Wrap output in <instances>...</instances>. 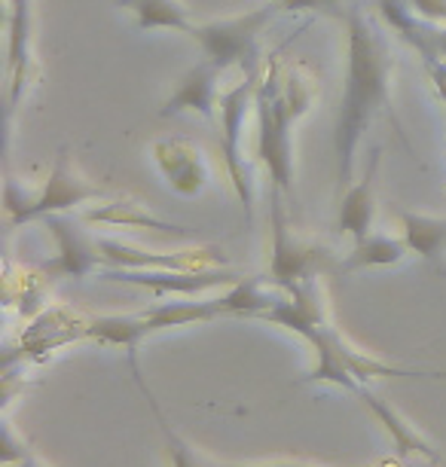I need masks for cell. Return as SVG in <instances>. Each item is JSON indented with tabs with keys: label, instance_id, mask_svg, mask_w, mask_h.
Here are the masks:
<instances>
[{
	"label": "cell",
	"instance_id": "obj_1",
	"mask_svg": "<svg viewBox=\"0 0 446 467\" xmlns=\"http://www.w3.org/2000/svg\"><path fill=\"white\" fill-rule=\"evenodd\" d=\"M346 25H348L346 83H343V95H339V110L334 126L339 183L352 181L358 140H361L367 126H370L373 113L379 108L391 113V92H389L391 61L386 56V49L376 40V34L367 25V16L361 10H348Z\"/></svg>",
	"mask_w": 446,
	"mask_h": 467
},
{
	"label": "cell",
	"instance_id": "obj_2",
	"mask_svg": "<svg viewBox=\"0 0 446 467\" xmlns=\"http://www.w3.org/2000/svg\"><path fill=\"white\" fill-rule=\"evenodd\" d=\"M294 40V37H291ZM287 40V43H291ZM287 43L269 52L260 70L254 110H257V156L269 174V187L278 192H291L294 181V122L306 117L312 108V83L303 70H285Z\"/></svg>",
	"mask_w": 446,
	"mask_h": 467
},
{
	"label": "cell",
	"instance_id": "obj_3",
	"mask_svg": "<svg viewBox=\"0 0 446 467\" xmlns=\"http://www.w3.org/2000/svg\"><path fill=\"white\" fill-rule=\"evenodd\" d=\"M278 296L266 294L257 278H242L239 285L223 290L221 296L193 299V303H160L141 315H99L86 324V339L101 342V346H117L129 351V360H135L138 342L153 337L160 330L187 327V324H208L226 315H248L260 318Z\"/></svg>",
	"mask_w": 446,
	"mask_h": 467
},
{
	"label": "cell",
	"instance_id": "obj_4",
	"mask_svg": "<svg viewBox=\"0 0 446 467\" xmlns=\"http://www.w3.org/2000/svg\"><path fill=\"white\" fill-rule=\"evenodd\" d=\"M101 199H108V190L92 187L83 178H77L71 160H67V147H61L40 196L19 199V187L13 181L6 183V217H10V226H22L31 223V220H47L49 214H71V211L83 208L86 202H101Z\"/></svg>",
	"mask_w": 446,
	"mask_h": 467
},
{
	"label": "cell",
	"instance_id": "obj_5",
	"mask_svg": "<svg viewBox=\"0 0 446 467\" xmlns=\"http://www.w3.org/2000/svg\"><path fill=\"white\" fill-rule=\"evenodd\" d=\"M244 77L233 89L221 95V131H223V162L230 171V183L244 208V220H254V190L248 181V169H244V153H242V135H244V119H248V108L254 104V92H257L260 67L257 56L244 61Z\"/></svg>",
	"mask_w": 446,
	"mask_h": 467
},
{
	"label": "cell",
	"instance_id": "obj_6",
	"mask_svg": "<svg viewBox=\"0 0 446 467\" xmlns=\"http://www.w3.org/2000/svg\"><path fill=\"white\" fill-rule=\"evenodd\" d=\"M275 10H278L275 4H266L244 16H235V19L193 25L187 37H193L199 43V49L205 52L208 61H214L221 70H230L233 65H244L248 58L257 56L254 47H257L260 31L273 22Z\"/></svg>",
	"mask_w": 446,
	"mask_h": 467
},
{
	"label": "cell",
	"instance_id": "obj_7",
	"mask_svg": "<svg viewBox=\"0 0 446 467\" xmlns=\"http://www.w3.org/2000/svg\"><path fill=\"white\" fill-rule=\"evenodd\" d=\"M285 192L273 190L269 196V223H273V257H269V285L285 290L291 285H303L312 281L318 272L325 251L309 248V244L296 242L291 226H287V214L282 205Z\"/></svg>",
	"mask_w": 446,
	"mask_h": 467
},
{
	"label": "cell",
	"instance_id": "obj_8",
	"mask_svg": "<svg viewBox=\"0 0 446 467\" xmlns=\"http://www.w3.org/2000/svg\"><path fill=\"white\" fill-rule=\"evenodd\" d=\"M101 281H119V285L150 287L160 296H199L205 290H230L239 285L242 275H235L226 266L217 269H99Z\"/></svg>",
	"mask_w": 446,
	"mask_h": 467
},
{
	"label": "cell",
	"instance_id": "obj_9",
	"mask_svg": "<svg viewBox=\"0 0 446 467\" xmlns=\"http://www.w3.org/2000/svg\"><path fill=\"white\" fill-rule=\"evenodd\" d=\"M101 269H217L230 266V257L221 248H190V251H141L117 239H95Z\"/></svg>",
	"mask_w": 446,
	"mask_h": 467
},
{
	"label": "cell",
	"instance_id": "obj_10",
	"mask_svg": "<svg viewBox=\"0 0 446 467\" xmlns=\"http://www.w3.org/2000/svg\"><path fill=\"white\" fill-rule=\"evenodd\" d=\"M47 229L52 239H56L58 251H56V257L40 266V275L83 281V278H89L92 272L101 269V257H99V251H95V242L86 239L67 214H49Z\"/></svg>",
	"mask_w": 446,
	"mask_h": 467
},
{
	"label": "cell",
	"instance_id": "obj_11",
	"mask_svg": "<svg viewBox=\"0 0 446 467\" xmlns=\"http://www.w3.org/2000/svg\"><path fill=\"white\" fill-rule=\"evenodd\" d=\"M153 162L162 181L178 196H199L208 187V165L205 156L193 140L187 138H160L150 147Z\"/></svg>",
	"mask_w": 446,
	"mask_h": 467
},
{
	"label": "cell",
	"instance_id": "obj_12",
	"mask_svg": "<svg viewBox=\"0 0 446 467\" xmlns=\"http://www.w3.org/2000/svg\"><path fill=\"white\" fill-rule=\"evenodd\" d=\"M86 324H89V318H83V315H77L74 308L65 306L40 312L31 321V327L22 333V358L43 360L52 351L71 346L77 339H86Z\"/></svg>",
	"mask_w": 446,
	"mask_h": 467
},
{
	"label": "cell",
	"instance_id": "obj_13",
	"mask_svg": "<svg viewBox=\"0 0 446 467\" xmlns=\"http://www.w3.org/2000/svg\"><path fill=\"white\" fill-rule=\"evenodd\" d=\"M223 70L214 61L202 58L196 67H190L187 74L178 80L169 99L162 101L160 117H178V113H199L205 119H214L217 108V83H221Z\"/></svg>",
	"mask_w": 446,
	"mask_h": 467
},
{
	"label": "cell",
	"instance_id": "obj_14",
	"mask_svg": "<svg viewBox=\"0 0 446 467\" xmlns=\"http://www.w3.org/2000/svg\"><path fill=\"white\" fill-rule=\"evenodd\" d=\"M6 80H10V113L19 108L25 86L31 80V0H6Z\"/></svg>",
	"mask_w": 446,
	"mask_h": 467
},
{
	"label": "cell",
	"instance_id": "obj_15",
	"mask_svg": "<svg viewBox=\"0 0 446 467\" xmlns=\"http://www.w3.org/2000/svg\"><path fill=\"white\" fill-rule=\"evenodd\" d=\"M83 220L89 226H119V229H153L162 235H178V239H193V229L187 226H174L169 220L156 217L153 211H147L144 205H138L132 199H108L104 205H95L89 211H83Z\"/></svg>",
	"mask_w": 446,
	"mask_h": 467
},
{
	"label": "cell",
	"instance_id": "obj_16",
	"mask_svg": "<svg viewBox=\"0 0 446 467\" xmlns=\"http://www.w3.org/2000/svg\"><path fill=\"white\" fill-rule=\"evenodd\" d=\"M358 398H361V403L367 410L373 412V419L379 421L382 425V431L391 437V446H395V452L400 455V458H407V455H419V458H425V462H431L434 467H446V458L437 452V449L428 443V440L419 434L416 428H410L404 419L398 416L395 410L389 407V403H382L376 394L370 391V388H358Z\"/></svg>",
	"mask_w": 446,
	"mask_h": 467
},
{
	"label": "cell",
	"instance_id": "obj_17",
	"mask_svg": "<svg viewBox=\"0 0 446 467\" xmlns=\"http://www.w3.org/2000/svg\"><path fill=\"white\" fill-rule=\"evenodd\" d=\"M379 150L373 153L370 160V169L355 187L346 190L343 196V205H339V217H337V226L339 233H346L352 242H361L370 235L373 229V214H376V205H373V190H376V169H379Z\"/></svg>",
	"mask_w": 446,
	"mask_h": 467
},
{
	"label": "cell",
	"instance_id": "obj_18",
	"mask_svg": "<svg viewBox=\"0 0 446 467\" xmlns=\"http://www.w3.org/2000/svg\"><path fill=\"white\" fill-rule=\"evenodd\" d=\"M400 226H404V242L410 254L428 263H441L446 254V217H425L413 211H400Z\"/></svg>",
	"mask_w": 446,
	"mask_h": 467
},
{
	"label": "cell",
	"instance_id": "obj_19",
	"mask_svg": "<svg viewBox=\"0 0 446 467\" xmlns=\"http://www.w3.org/2000/svg\"><path fill=\"white\" fill-rule=\"evenodd\" d=\"M410 254L404 239H391V235H367V239L355 242L352 254L339 263V272H364V269H382V266H398Z\"/></svg>",
	"mask_w": 446,
	"mask_h": 467
},
{
	"label": "cell",
	"instance_id": "obj_20",
	"mask_svg": "<svg viewBox=\"0 0 446 467\" xmlns=\"http://www.w3.org/2000/svg\"><path fill=\"white\" fill-rule=\"evenodd\" d=\"M119 10H129L135 16V25L141 31L165 28V31H178L190 34L193 22L187 19V10L178 0H117Z\"/></svg>",
	"mask_w": 446,
	"mask_h": 467
},
{
	"label": "cell",
	"instance_id": "obj_21",
	"mask_svg": "<svg viewBox=\"0 0 446 467\" xmlns=\"http://www.w3.org/2000/svg\"><path fill=\"white\" fill-rule=\"evenodd\" d=\"M379 6V16L386 19L391 28H395L400 37H404L410 47H413L419 56L425 61H431V37H434V28H425L419 25V16L410 10L407 0H376Z\"/></svg>",
	"mask_w": 446,
	"mask_h": 467
},
{
	"label": "cell",
	"instance_id": "obj_22",
	"mask_svg": "<svg viewBox=\"0 0 446 467\" xmlns=\"http://www.w3.org/2000/svg\"><path fill=\"white\" fill-rule=\"evenodd\" d=\"M422 22H431L437 28H446V0H407Z\"/></svg>",
	"mask_w": 446,
	"mask_h": 467
},
{
	"label": "cell",
	"instance_id": "obj_23",
	"mask_svg": "<svg viewBox=\"0 0 446 467\" xmlns=\"http://www.w3.org/2000/svg\"><path fill=\"white\" fill-rule=\"evenodd\" d=\"M278 10H315V13H330L337 0H273Z\"/></svg>",
	"mask_w": 446,
	"mask_h": 467
},
{
	"label": "cell",
	"instance_id": "obj_24",
	"mask_svg": "<svg viewBox=\"0 0 446 467\" xmlns=\"http://www.w3.org/2000/svg\"><path fill=\"white\" fill-rule=\"evenodd\" d=\"M434 61L446 65V28H434V37H431V61H428V65H434Z\"/></svg>",
	"mask_w": 446,
	"mask_h": 467
},
{
	"label": "cell",
	"instance_id": "obj_25",
	"mask_svg": "<svg viewBox=\"0 0 446 467\" xmlns=\"http://www.w3.org/2000/svg\"><path fill=\"white\" fill-rule=\"evenodd\" d=\"M431 67V80H434V86H437V95L443 99V104H446V65H441V61H434V65H428Z\"/></svg>",
	"mask_w": 446,
	"mask_h": 467
},
{
	"label": "cell",
	"instance_id": "obj_26",
	"mask_svg": "<svg viewBox=\"0 0 446 467\" xmlns=\"http://www.w3.org/2000/svg\"><path fill=\"white\" fill-rule=\"evenodd\" d=\"M230 467H303V464H230Z\"/></svg>",
	"mask_w": 446,
	"mask_h": 467
},
{
	"label": "cell",
	"instance_id": "obj_27",
	"mask_svg": "<svg viewBox=\"0 0 446 467\" xmlns=\"http://www.w3.org/2000/svg\"><path fill=\"white\" fill-rule=\"evenodd\" d=\"M19 467H47V464H40L37 458H31V455H25L22 462H19Z\"/></svg>",
	"mask_w": 446,
	"mask_h": 467
}]
</instances>
